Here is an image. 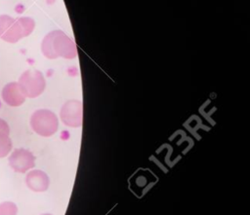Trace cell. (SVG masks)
<instances>
[{"instance_id":"6da1fadb","label":"cell","mask_w":250,"mask_h":215,"mask_svg":"<svg viewBox=\"0 0 250 215\" xmlns=\"http://www.w3.org/2000/svg\"><path fill=\"white\" fill-rule=\"evenodd\" d=\"M42 54L50 59L59 56L64 58H74L77 54L75 43L65 33L61 30L49 32L41 44Z\"/></svg>"},{"instance_id":"7a4b0ae2","label":"cell","mask_w":250,"mask_h":215,"mask_svg":"<svg viewBox=\"0 0 250 215\" xmlns=\"http://www.w3.org/2000/svg\"><path fill=\"white\" fill-rule=\"evenodd\" d=\"M30 125L35 133L48 137L58 130L59 121L56 114L51 110L39 109L31 115Z\"/></svg>"},{"instance_id":"3957f363","label":"cell","mask_w":250,"mask_h":215,"mask_svg":"<svg viewBox=\"0 0 250 215\" xmlns=\"http://www.w3.org/2000/svg\"><path fill=\"white\" fill-rule=\"evenodd\" d=\"M20 85L25 97L34 98L39 96L45 90L46 81L41 71L36 69L25 70L19 78Z\"/></svg>"},{"instance_id":"277c9868","label":"cell","mask_w":250,"mask_h":215,"mask_svg":"<svg viewBox=\"0 0 250 215\" xmlns=\"http://www.w3.org/2000/svg\"><path fill=\"white\" fill-rule=\"evenodd\" d=\"M9 165L18 173H25L35 165V156L27 149L17 148L9 154Z\"/></svg>"},{"instance_id":"5b68a950","label":"cell","mask_w":250,"mask_h":215,"mask_svg":"<svg viewBox=\"0 0 250 215\" xmlns=\"http://www.w3.org/2000/svg\"><path fill=\"white\" fill-rule=\"evenodd\" d=\"M22 38L24 34L17 18L9 15H0V39L8 43H17Z\"/></svg>"},{"instance_id":"8992f818","label":"cell","mask_w":250,"mask_h":215,"mask_svg":"<svg viewBox=\"0 0 250 215\" xmlns=\"http://www.w3.org/2000/svg\"><path fill=\"white\" fill-rule=\"evenodd\" d=\"M62 123L71 127H78L82 125V102L77 99L67 100L60 112Z\"/></svg>"},{"instance_id":"52a82bcc","label":"cell","mask_w":250,"mask_h":215,"mask_svg":"<svg viewBox=\"0 0 250 215\" xmlns=\"http://www.w3.org/2000/svg\"><path fill=\"white\" fill-rule=\"evenodd\" d=\"M3 101L11 107H19L25 101L26 97L18 82L7 83L1 91Z\"/></svg>"},{"instance_id":"ba28073f","label":"cell","mask_w":250,"mask_h":215,"mask_svg":"<svg viewBox=\"0 0 250 215\" xmlns=\"http://www.w3.org/2000/svg\"><path fill=\"white\" fill-rule=\"evenodd\" d=\"M25 184L31 191L41 193L45 192L49 188L50 180L44 171L40 169H33L27 172L25 176Z\"/></svg>"},{"instance_id":"9c48e42d","label":"cell","mask_w":250,"mask_h":215,"mask_svg":"<svg viewBox=\"0 0 250 215\" xmlns=\"http://www.w3.org/2000/svg\"><path fill=\"white\" fill-rule=\"evenodd\" d=\"M13 148V142L10 135L0 134V159L7 157Z\"/></svg>"},{"instance_id":"30bf717a","label":"cell","mask_w":250,"mask_h":215,"mask_svg":"<svg viewBox=\"0 0 250 215\" xmlns=\"http://www.w3.org/2000/svg\"><path fill=\"white\" fill-rule=\"evenodd\" d=\"M17 20L19 21L22 31H23V34H24V37H27L28 35H30L35 27V21L33 18H28V17H21V18H18Z\"/></svg>"},{"instance_id":"8fae6325","label":"cell","mask_w":250,"mask_h":215,"mask_svg":"<svg viewBox=\"0 0 250 215\" xmlns=\"http://www.w3.org/2000/svg\"><path fill=\"white\" fill-rule=\"evenodd\" d=\"M18 206L13 201H2L0 202V215H17Z\"/></svg>"},{"instance_id":"7c38bea8","label":"cell","mask_w":250,"mask_h":215,"mask_svg":"<svg viewBox=\"0 0 250 215\" xmlns=\"http://www.w3.org/2000/svg\"><path fill=\"white\" fill-rule=\"evenodd\" d=\"M0 134L10 135V126L8 123L2 118H0Z\"/></svg>"},{"instance_id":"4fadbf2b","label":"cell","mask_w":250,"mask_h":215,"mask_svg":"<svg viewBox=\"0 0 250 215\" xmlns=\"http://www.w3.org/2000/svg\"><path fill=\"white\" fill-rule=\"evenodd\" d=\"M41 215H51V214H48V213H45V214H41Z\"/></svg>"}]
</instances>
